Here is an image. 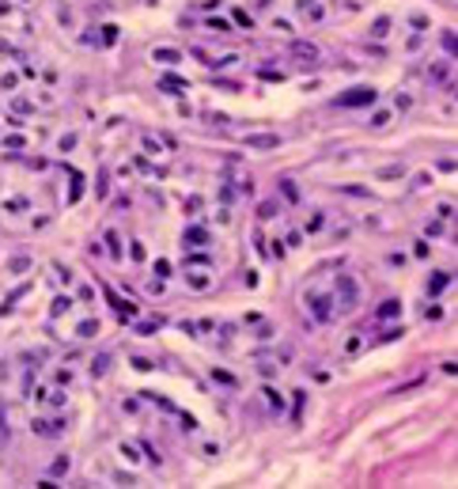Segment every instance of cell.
Masks as SVG:
<instances>
[{
  "instance_id": "cell-1",
  "label": "cell",
  "mask_w": 458,
  "mask_h": 489,
  "mask_svg": "<svg viewBox=\"0 0 458 489\" xmlns=\"http://www.w3.org/2000/svg\"><path fill=\"white\" fill-rule=\"evenodd\" d=\"M337 296H341L337 307H345V311H356V307H360V284L352 281L348 273H341V277H337Z\"/></svg>"
},
{
  "instance_id": "cell-2",
  "label": "cell",
  "mask_w": 458,
  "mask_h": 489,
  "mask_svg": "<svg viewBox=\"0 0 458 489\" xmlns=\"http://www.w3.org/2000/svg\"><path fill=\"white\" fill-rule=\"evenodd\" d=\"M337 103L341 106H367V103H379V91L375 87H352L348 95H341Z\"/></svg>"
},
{
  "instance_id": "cell-3",
  "label": "cell",
  "mask_w": 458,
  "mask_h": 489,
  "mask_svg": "<svg viewBox=\"0 0 458 489\" xmlns=\"http://www.w3.org/2000/svg\"><path fill=\"white\" fill-rule=\"evenodd\" d=\"M307 307H311V315H314V322H330V315H333V307H330V296H307Z\"/></svg>"
},
{
  "instance_id": "cell-4",
  "label": "cell",
  "mask_w": 458,
  "mask_h": 489,
  "mask_svg": "<svg viewBox=\"0 0 458 489\" xmlns=\"http://www.w3.org/2000/svg\"><path fill=\"white\" fill-rule=\"evenodd\" d=\"M152 61H155V65L174 69V65L182 61V50H174V46H155V50H152Z\"/></svg>"
},
{
  "instance_id": "cell-5",
  "label": "cell",
  "mask_w": 458,
  "mask_h": 489,
  "mask_svg": "<svg viewBox=\"0 0 458 489\" xmlns=\"http://www.w3.org/2000/svg\"><path fill=\"white\" fill-rule=\"evenodd\" d=\"M246 144L254 148V152H269V148H280V137H277V133H250Z\"/></svg>"
},
{
  "instance_id": "cell-6",
  "label": "cell",
  "mask_w": 458,
  "mask_h": 489,
  "mask_svg": "<svg viewBox=\"0 0 458 489\" xmlns=\"http://www.w3.org/2000/svg\"><path fill=\"white\" fill-rule=\"evenodd\" d=\"M31 429L38 432V436H61V432H65V417H61V421H46V417H34V421H31Z\"/></svg>"
},
{
  "instance_id": "cell-7",
  "label": "cell",
  "mask_w": 458,
  "mask_h": 489,
  "mask_svg": "<svg viewBox=\"0 0 458 489\" xmlns=\"http://www.w3.org/2000/svg\"><path fill=\"white\" fill-rule=\"evenodd\" d=\"M182 247H186V250L208 247V232H204V228H186V232H182Z\"/></svg>"
},
{
  "instance_id": "cell-8",
  "label": "cell",
  "mask_w": 458,
  "mask_h": 489,
  "mask_svg": "<svg viewBox=\"0 0 458 489\" xmlns=\"http://www.w3.org/2000/svg\"><path fill=\"white\" fill-rule=\"evenodd\" d=\"M296 4H299V12L307 16V23H322V19H326V8L318 4V0H296Z\"/></svg>"
},
{
  "instance_id": "cell-9",
  "label": "cell",
  "mask_w": 458,
  "mask_h": 489,
  "mask_svg": "<svg viewBox=\"0 0 458 489\" xmlns=\"http://www.w3.org/2000/svg\"><path fill=\"white\" fill-rule=\"evenodd\" d=\"M80 198H84V175L72 171V175H68V205H76Z\"/></svg>"
},
{
  "instance_id": "cell-10",
  "label": "cell",
  "mask_w": 458,
  "mask_h": 489,
  "mask_svg": "<svg viewBox=\"0 0 458 489\" xmlns=\"http://www.w3.org/2000/svg\"><path fill=\"white\" fill-rule=\"evenodd\" d=\"M447 284H450V273H447V269H435V273L428 277V296H439Z\"/></svg>"
},
{
  "instance_id": "cell-11",
  "label": "cell",
  "mask_w": 458,
  "mask_h": 489,
  "mask_svg": "<svg viewBox=\"0 0 458 489\" xmlns=\"http://www.w3.org/2000/svg\"><path fill=\"white\" fill-rule=\"evenodd\" d=\"M288 50H292V57H307V61H318V57H322L314 42H292Z\"/></svg>"
},
{
  "instance_id": "cell-12",
  "label": "cell",
  "mask_w": 458,
  "mask_h": 489,
  "mask_svg": "<svg viewBox=\"0 0 458 489\" xmlns=\"http://www.w3.org/2000/svg\"><path fill=\"white\" fill-rule=\"evenodd\" d=\"M102 239H106V254H110V258H121V254H125V250H121V235L114 232V228H106Z\"/></svg>"
},
{
  "instance_id": "cell-13",
  "label": "cell",
  "mask_w": 458,
  "mask_h": 489,
  "mask_svg": "<svg viewBox=\"0 0 458 489\" xmlns=\"http://www.w3.org/2000/svg\"><path fill=\"white\" fill-rule=\"evenodd\" d=\"M186 281H189V288H193V292H208V288H212V277H208V273H193V269H189Z\"/></svg>"
},
{
  "instance_id": "cell-14",
  "label": "cell",
  "mask_w": 458,
  "mask_h": 489,
  "mask_svg": "<svg viewBox=\"0 0 458 489\" xmlns=\"http://www.w3.org/2000/svg\"><path fill=\"white\" fill-rule=\"evenodd\" d=\"M447 72H450V61H435L432 69H428V80H435V84H447Z\"/></svg>"
},
{
  "instance_id": "cell-15",
  "label": "cell",
  "mask_w": 458,
  "mask_h": 489,
  "mask_svg": "<svg viewBox=\"0 0 458 489\" xmlns=\"http://www.w3.org/2000/svg\"><path fill=\"white\" fill-rule=\"evenodd\" d=\"M390 27H394L390 16H379V19L371 23V38H386V35H390Z\"/></svg>"
},
{
  "instance_id": "cell-16",
  "label": "cell",
  "mask_w": 458,
  "mask_h": 489,
  "mask_svg": "<svg viewBox=\"0 0 458 489\" xmlns=\"http://www.w3.org/2000/svg\"><path fill=\"white\" fill-rule=\"evenodd\" d=\"M118 451H121V459H125L129 466H140V451H136L133 444H118Z\"/></svg>"
},
{
  "instance_id": "cell-17",
  "label": "cell",
  "mask_w": 458,
  "mask_h": 489,
  "mask_svg": "<svg viewBox=\"0 0 458 489\" xmlns=\"http://www.w3.org/2000/svg\"><path fill=\"white\" fill-rule=\"evenodd\" d=\"M163 91H167V95H182V87H186V80H178V76H163Z\"/></svg>"
},
{
  "instance_id": "cell-18",
  "label": "cell",
  "mask_w": 458,
  "mask_h": 489,
  "mask_svg": "<svg viewBox=\"0 0 458 489\" xmlns=\"http://www.w3.org/2000/svg\"><path fill=\"white\" fill-rule=\"evenodd\" d=\"M322 228H326V213H322V209H314V213L307 216V232H322Z\"/></svg>"
},
{
  "instance_id": "cell-19",
  "label": "cell",
  "mask_w": 458,
  "mask_h": 489,
  "mask_svg": "<svg viewBox=\"0 0 458 489\" xmlns=\"http://www.w3.org/2000/svg\"><path fill=\"white\" fill-rule=\"evenodd\" d=\"M204 27H208V31H216V35H231V23H227V19H216V16L204 19Z\"/></svg>"
},
{
  "instance_id": "cell-20",
  "label": "cell",
  "mask_w": 458,
  "mask_h": 489,
  "mask_svg": "<svg viewBox=\"0 0 458 489\" xmlns=\"http://www.w3.org/2000/svg\"><path fill=\"white\" fill-rule=\"evenodd\" d=\"M95 334H99V322H95V318H84V322L76 326V338H95Z\"/></svg>"
},
{
  "instance_id": "cell-21",
  "label": "cell",
  "mask_w": 458,
  "mask_h": 489,
  "mask_svg": "<svg viewBox=\"0 0 458 489\" xmlns=\"http://www.w3.org/2000/svg\"><path fill=\"white\" fill-rule=\"evenodd\" d=\"M398 315H401V303H398V300H386V303L379 307V318H398Z\"/></svg>"
},
{
  "instance_id": "cell-22",
  "label": "cell",
  "mask_w": 458,
  "mask_h": 489,
  "mask_svg": "<svg viewBox=\"0 0 458 489\" xmlns=\"http://www.w3.org/2000/svg\"><path fill=\"white\" fill-rule=\"evenodd\" d=\"M262 395H265V402H269L273 410H284V398H280V391H273V387H262Z\"/></svg>"
},
{
  "instance_id": "cell-23",
  "label": "cell",
  "mask_w": 458,
  "mask_h": 489,
  "mask_svg": "<svg viewBox=\"0 0 458 489\" xmlns=\"http://www.w3.org/2000/svg\"><path fill=\"white\" fill-rule=\"evenodd\" d=\"M8 269H12V273H27V269H31V258H27V254H16L8 262Z\"/></svg>"
},
{
  "instance_id": "cell-24",
  "label": "cell",
  "mask_w": 458,
  "mask_h": 489,
  "mask_svg": "<svg viewBox=\"0 0 458 489\" xmlns=\"http://www.w3.org/2000/svg\"><path fill=\"white\" fill-rule=\"evenodd\" d=\"M292 402H296V410H292V421L303 417V402H307V391H292Z\"/></svg>"
},
{
  "instance_id": "cell-25",
  "label": "cell",
  "mask_w": 458,
  "mask_h": 489,
  "mask_svg": "<svg viewBox=\"0 0 458 489\" xmlns=\"http://www.w3.org/2000/svg\"><path fill=\"white\" fill-rule=\"evenodd\" d=\"M277 213H280V205H277V201H262V205H258V216H262V220H273Z\"/></svg>"
},
{
  "instance_id": "cell-26",
  "label": "cell",
  "mask_w": 458,
  "mask_h": 489,
  "mask_svg": "<svg viewBox=\"0 0 458 489\" xmlns=\"http://www.w3.org/2000/svg\"><path fill=\"white\" fill-rule=\"evenodd\" d=\"M140 144H144V152H148V155H163V140H155V137H140Z\"/></svg>"
},
{
  "instance_id": "cell-27",
  "label": "cell",
  "mask_w": 458,
  "mask_h": 489,
  "mask_svg": "<svg viewBox=\"0 0 458 489\" xmlns=\"http://www.w3.org/2000/svg\"><path fill=\"white\" fill-rule=\"evenodd\" d=\"M212 379H216V383H223V387H239V379L231 376V372H223V368H212Z\"/></svg>"
},
{
  "instance_id": "cell-28",
  "label": "cell",
  "mask_w": 458,
  "mask_h": 489,
  "mask_svg": "<svg viewBox=\"0 0 458 489\" xmlns=\"http://www.w3.org/2000/svg\"><path fill=\"white\" fill-rule=\"evenodd\" d=\"M280 194H284V198H288L292 205L299 201V190H296V182H292V179H284V182H280Z\"/></svg>"
},
{
  "instance_id": "cell-29",
  "label": "cell",
  "mask_w": 458,
  "mask_h": 489,
  "mask_svg": "<svg viewBox=\"0 0 458 489\" xmlns=\"http://www.w3.org/2000/svg\"><path fill=\"white\" fill-rule=\"evenodd\" d=\"M129 258H133V262H144V258H148V250H144V243H140V239L129 243Z\"/></svg>"
},
{
  "instance_id": "cell-30",
  "label": "cell",
  "mask_w": 458,
  "mask_h": 489,
  "mask_svg": "<svg viewBox=\"0 0 458 489\" xmlns=\"http://www.w3.org/2000/svg\"><path fill=\"white\" fill-rule=\"evenodd\" d=\"M360 349H364V338H360V334H352V338L345 342V357H356Z\"/></svg>"
},
{
  "instance_id": "cell-31",
  "label": "cell",
  "mask_w": 458,
  "mask_h": 489,
  "mask_svg": "<svg viewBox=\"0 0 458 489\" xmlns=\"http://www.w3.org/2000/svg\"><path fill=\"white\" fill-rule=\"evenodd\" d=\"M76 144H80V137H76V133H65V137L57 140V152H72Z\"/></svg>"
},
{
  "instance_id": "cell-32",
  "label": "cell",
  "mask_w": 458,
  "mask_h": 489,
  "mask_svg": "<svg viewBox=\"0 0 458 489\" xmlns=\"http://www.w3.org/2000/svg\"><path fill=\"white\" fill-rule=\"evenodd\" d=\"M186 266H189V269H193V266L208 269V266H212V258H208V254H189V258H186Z\"/></svg>"
},
{
  "instance_id": "cell-33",
  "label": "cell",
  "mask_w": 458,
  "mask_h": 489,
  "mask_svg": "<svg viewBox=\"0 0 458 489\" xmlns=\"http://www.w3.org/2000/svg\"><path fill=\"white\" fill-rule=\"evenodd\" d=\"M386 266H394V269L409 266V254H401V250H394V254H386Z\"/></svg>"
},
{
  "instance_id": "cell-34",
  "label": "cell",
  "mask_w": 458,
  "mask_h": 489,
  "mask_svg": "<svg viewBox=\"0 0 458 489\" xmlns=\"http://www.w3.org/2000/svg\"><path fill=\"white\" fill-rule=\"evenodd\" d=\"M382 125H390V110H375L371 114V129H382Z\"/></svg>"
},
{
  "instance_id": "cell-35",
  "label": "cell",
  "mask_w": 458,
  "mask_h": 489,
  "mask_svg": "<svg viewBox=\"0 0 458 489\" xmlns=\"http://www.w3.org/2000/svg\"><path fill=\"white\" fill-rule=\"evenodd\" d=\"M152 269H155V277H159V281H167V277H170V262H167V258L152 262Z\"/></svg>"
},
{
  "instance_id": "cell-36",
  "label": "cell",
  "mask_w": 458,
  "mask_h": 489,
  "mask_svg": "<svg viewBox=\"0 0 458 489\" xmlns=\"http://www.w3.org/2000/svg\"><path fill=\"white\" fill-rule=\"evenodd\" d=\"M0 87H4V91H16V87H19V76H16V72H4V76H0Z\"/></svg>"
},
{
  "instance_id": "cell-37",
  "label": "cell",
  "mask_w": 458,
  "mask_h": 489,
  "mask_svg": "<svg viewBox=\"0 0 458 489\" xmlns=\"http://www.w3.org/2000/svg\"><path fill=\"white\" fill-rule=\"evenodd\" d=\"M420 46H424V31H416V35H413V38L405 42V53H416Z\"/></svg>"
},
{
  "instance_id": "cell-38",
  "label": "cell",
  "mask_w": 458,
  "mask_h": 489,
  "mask_svg": "<svg viewBox=\"0 0 458 489\" xmlns=\"http://www.w3.org/2000/svg\"><path fill=\"white\" fill-rule=\"evenodd\" d=\"M4 148H8V152H23V148H27V140L16 133V137H8V140H4Z\"/></svg>"
},
{
  "instance_id": "cell-39",
  "label": "cell",
  "mask_w": 458,
  "mask_h": 489,
  "mask_svg": "<svg viewBox=\"0 0 458 489\" xmlns=\"http://www.w3.org/2000/svg\"><path fill=\"white\" fill-rule=\"evenodd\" d=\"M413 254H416V258H428V254H432V243H428V239H416Z\"/></svg>"
},
{
  "instance_id": "cell-40",
  "label": "cell",
  "mask_w": 458,
  "mask_h": 489,
  "mask_svg": "<svg viewBox=\"0 0 458 489\" xmlns=\"http://www.w3.org/2000/svg\"><path fill=\"white\" fill-rule=\"evenodd\" d=\"M68 307H72V300H68V296H57V300H53V315H65Z\"/></svg>"
},
{
  "instance_id": "cell-41",
  "label": "cell",
  "mask_w": 458,
  "mask_h": 489,
  "mask_svg": "<svg viewBox=\"0 0 458 489\" xmlns=\"http://www.w3.org/2000/svg\"><path fill=\"white\" fill-rule=\"evenodd\" d=\"M424 232L435 239V235H447V228H443V220H428V228H424Z\"/></svg>"
},
{
  "instance_id": "cell-42",
  "label": "cell",
  "mask_w": 458,
  "mask_h": 489,
  "mask_svg": "<svg viewBox=\"0 0 458 489\" xmlns=\"http://www.w3.org/2000/svg\"><path fill=\"white\" fill-rule=\"evenodd\" d=\"M118 42V27H102V46H114Z\"/></svg>"
},
{
  "instance_id": "cell-43",
  "label": "cell",
  "mask_w": 458,
  "mask_h": 489,
  "mask_svg": "<svg viewBox=\"0 0 458 489\" xmlns=\"http://www.w3.org/2000/svg\"><path fill=\"white\" fill-rule=\"evenodd\" d=\"M4 209H8V213H19V209H27V198H8Z\"/></svg>"
},
{
  "instance_id": "cell-44",
  "label": "cell",
  "mask_w": 458,
  "mask_h": 489,
  "mask_svg": "<svg viewBox=\"0 0 458 489\" xmlns=\"http://www.w3.org/2000/svg\"><path fill=\"white\" fill-rule=\"evenodd\" d=\"M273 31H277V35H292V23H288V19H273Z\"/></svg>"
},
{
  "instance_id": "cell-45",
  "label": "cell",
  "mask_w": 458,
  "mask_h": 489,
  "mask_svg": "<svg viewBox=\"0 0 458 489\" xmlns=\"http://www.w3.org/2000/svg\"><path fill=\"white\" fill-rule=\"evenodd\" d=\"M106 368H110V357H106V353H102V357H95V376H102V372H106Z\"/></svg>"
},
{
  "instance_id": "cell-46",
  "label": "cell",
  "mask_w": 458,
  "mask_h": 489,
  "mask_svg": "<svg viewBox=\"0 0 458 489\" xmlns=\"http://www.w3.org/2000/svg\"><path fill=\"white\" fill-rule=\"evenodd\" d=\"M65 470H68V459H65V455H61V459H53V466H50L53 478H57V474H65Z\"/></svg>"
},
{
  "instance_id": "cell-47",
  "label": "cell",
  "mask_w": 458,
  "mask_h": 489,
  "mask_svg": "<svg viewBox=\"0 0 458 489\" xmlns=\"http://www.w3.org/2000/svg\"><path fill=\"white\" fill-rule=\"evenodd\" d=\"M231 16H235V23H239V27H254V19L246 16V12H243V8H235V12H231Z\"/></svg>"
},
{
  "instance_id": "cell-48",
  "label": "cell",
  "mask_w": 458,
  "mask_h": 489,
  "mask_svg": "<svg viewBox=\"0 0 458 489\" xmlns=\"http://www.w3.org/2000/svg\"><path fill=\"white\" fill-rule=\"evenodd\" d=\"M443 50L454 57V31H443Z\"/></svg>"
},
{
  "instance_id": "cell-49",
  "label": "cell",
  "mask_w": 458,
  "mask_h": 489,
  "mask_svg": "<svg viewBox=\"0 0 458 489\" xmlns=\"http://www.w3.org/2000/svg\"><path fill=\"white\" fill-rule=\"evenodd\" d=\"M394 106H398V110H409V106H413V95H405V91H401L398 99H394Z\"/></svg>"
},
{
  "instance_id": "cell-50",
  "label": "cell",
  "mask_w": 458,
  "mask_h": 489,
  "mask_svg": "<svg viewBox=\"0 0 458 489\" xmlns=\"http://www.w3.org/2000/svg\"><path fill=\"white\" fill-rule=\"evenodd\" d=\"M409 23H413V27H416V31H428V19H424V16H420V12H413V16H409Z\"/></svg>"
},
{
  "instance_id": "cell-51",
  "label": "cell",
  "mask_w": 458,
  "mask_h": 489,
  "mask_svg": "<svg viewBox=\"0 0 458 489\" xmlns=\"http://www.w3.org/2000/svg\"><path fill=\"white\" fill-rule=\"evenodd\" d=\"M129 364H133L136 372H148V368H152V361H148V357H133V361H129Z\"/></svg>"
},
{
  "instance_id": "cell-52",
  "label": "cell",
  "mask_w": 458,
  "mask_h": 489,
  "mask_svg": "<svg viewBox=\"0 0 458 489\" xmlns=\"http://www.w3.org/2000/svg\"><path fill=\"white\" fill-rule=\"evenodd\" d=\"M424 318H428V322H439V318H443V307H439V303H435V307H428Z\"/></svg>"
},
{
  "instance_id": "cell-53",
  "label": "cell",
  "mask_w": 458,
  "mask_h": 489,
  "mask_svg": "<svg viewBox=\"0 0 458 489\" xmlns=\"http://www.w3.org/2000/svg\"><path fill=\"white\" fill-rule=\"evenodd\" d=\"M136 334H140V338H152L155 334V322H140V326H136Z\"/></svg>"
},
{
  "instance_id": "cell-54",
  "label": "cell",
  "mask_w": 458,
  "mask_h": 489,
  "mask_svg": "<svg viewBox=\"0 0 458 489\" xmlns=\"http://www.w3.org/2000/svg\"><path fill=\"white\" fill-rule=\"evenodd\" d=\"M450 216H454V205H450V201H443V205H439V220H450Z\"/></svg>"
},
{
  "instance_id": "cell-55",
  "label": "cell",
  "mask_w": 458,
  "mask_h": 489,
  "mask_svg": "<svg viewBox=\"0 0 458 489\" xmlns=\"http://www.w3.org/2000/svg\"><path fill=\"white\" fill-rule=\"evenodd\" d=\"M398 175H405L401 167H386V171H379V179H398Z\"/></svg>"
},
{
  "instance_id": "cell-56",
  "label": "cell",
  "mask_w": 458,
  "mask_h": 489,
  "mask_svg": "<svg viewBox=\"0 0 458 489\" xmlns=\"http://www.w3.org/2000/svg\"><path fill=\"white\" fill-rule=\"evenodd\" d=\"M258 372H262V376H273V372H277V364H269V361H258Z\"/></svg>"
},
{
  "instance_id": "cell-57",
  "label": "cell",
  "mask_w": 458,
  "mask_h": 489,
  "mask_svg": "<svg viewBox=\"0 0 458 489\" xmlns=\"http://www.w3.org/2000/svg\"><path fill=\"white\" fill-rule=\"evenodd\" d=\"M8 444V432H4V402H0V447Z\"/></svg>"
},
{
  "instance_id": "cell-58",
  "label": "cell",
  "mask_w": 458,
  "mask_h": 489,
  "mask_svg": "<svg viewBox=\"0 0 458 489\" xmlns=\"http://www.w3.org/2000/svg\"><path fill=\"white\" fill-rule=\"evenodd\" d=\"M273 338V326H258V342H269Z\"/></svg>"
},
{
  "instance_id": "cell-59",
  "label": "cell",
  "mask_w": 458,
  "mask_h": 489,
  "mask_svg": "<svg viewBox=\"0 0 458 489\" xmlns=\"http://www.w3.org/2000/svg\"><path fill=\"white\" fill-rule=\"evenodd\" d=\"M435 167H439L443 175H450V171H454V159H439V163H435Z\"/></svg>"
},
{
  "instance_id": "cell-60",
  "label": "cell",
  "mask_w": 458,
  "mask_h": 489,
  "mask_svg": "<svg viewBox=\"0 0 458 489\" xmlns=\"http://www.w3.org/2000/svg\"><path fill=\"white\" fill-rule=\"evenodd\" d=\"M288 247H303V235H299V232H288Z\"/></svg>"
},
{
  "instance_id": "cell-61",
  "label": "cell",
  "mask_w": 458,
  "mask_h": 489,
  "mask_svg": "<svg viewBox=\"0 0 458 489\" xmlns=\"http://www.w3.org/2000/svg\"><path fill=\"white\" fill-rule=\"evenodd\" d=\"M8 12H12V4H8V0H0V16H8Z\"/></svg>"
},
{
  "instance_id": "cell-62",
  "label": "cell",
  "mask_w": 458,
  "mask_h": 489,
  "mask_svg": "<svg viewBox=\"0 0 458 489\" xmlns=\"http://www.w3.org/2000/svg\"><path fill=\"white\" fill-rule=\"evenodd\" d=\"M16 4H31V0H16Z\"/></svg>"
}]
</instances>
